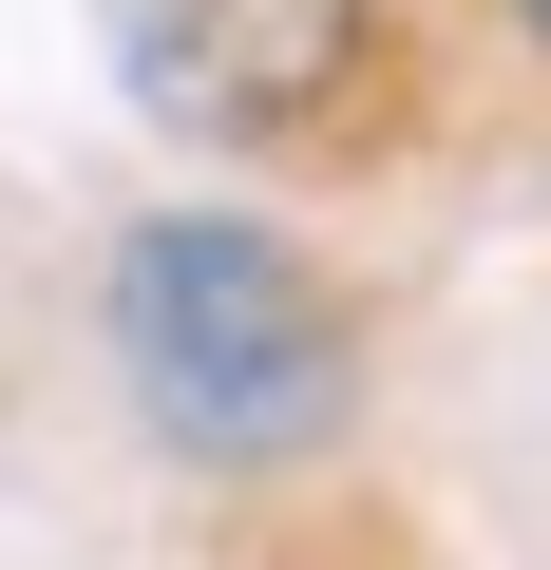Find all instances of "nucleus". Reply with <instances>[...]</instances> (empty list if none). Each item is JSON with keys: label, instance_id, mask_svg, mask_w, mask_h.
I'll list each match as a JSON object with an SVG mask.
<instances>
[{"label": "nucleus", "instance_id": "f257e3e1", "mask_svg": "<svg viewBox=\"0 0 551 570\" xmlns=\"http://www.w3.org/2000/svg\"><path fill=\"white\" fill-rule=\"evenodd\" d=\"M115 362H134L152 438H190V456H228V475L324 456V438H343V400H362L343 305H324V285L266 247V228H209V209L115 247Z\"/></svg>", "mask_w": 551, "mask_h": 570}, {"label": "nucleus", "instance_id": "f03ea898", "mask_svg": "<svg viewBox=\"0 0 551 570\" xmlns=\"http://www.w3.org/2000/svg\"><path fill=\"white\" fill-rule=\"evenodd\" d=\"M381 0H134V96L190 134H286L362 77Z\"/></svg>", "mask_w": 551, "mask_h": 570}, {"label": "nucleus", "instance_id": "7ed1b4c3", "mask_svg": "<svg viewBox=\"0 0 551 570\" xmlns=\"http://www.w3.org/2000/svg\"><path fill=\"white\" fill-rule=\"evenodd\" d=\"M532 39H551V0H532Z\"/></svg>", "mask_w": 551, "mask_h": 570}]
</instances>
